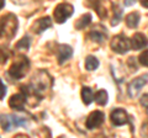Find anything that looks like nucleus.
<instances>
[{"instance_id":"nucleus-18","label":"nucleus","mask_w":148,"mask_h":138,"mask_svg":"<svg viewBox=\"0 0 148 138\" xmlns=\"http://www.w3.org/2000/svg\"><path fill=\"white\" fill-rule=\"evenodd\" d=\"M98 67H99V61H98V58H96L95 56H88L85 58V68H86V70L92 72V70H95V69H98Z\"/></svg>"},{"instance_id":"nucleus-20","label":"nucleus","mask_w":148,"mask_h":138,"mask_svg":"<svg viewBox=\"0 0 148 138\" xmlns=\"http://www.w3.org/2000/svg\"><path fill=\"white\" fill-rule=\"evenodd\" d=\"M92 8H94L95 10H98L96 12L99 14L100 19H105V17H106V15H108V14H106L105 8H104L103 5H101V3H100V1H96V3H94V4H92Z\"/></svg>"},{"instance_id":"nucleus-11","label":"nucleus","mask_w":148,"mask_h":138,"mask_svg":"<svg viewBox=\"0 0 148 138\" xmlns=\"http://www.w3.org/2000/svg\"><path fill=\"white\" fill-rule=\"evenodd\" d=\"M131 41V48L133 49H142V48H145L148 46V40L147 37L143 33H141V32H137V33L133 35V37L130 40Z\"/></svg>"},{"instance_id":"nucleus-4","label":"nucleus","mask_w":148,"mask_h":138,"mask_svg":"<svg viewBox=\"0 0 148 138\" xmlns=\"http://www.w3.org/2000/svg\"><path fill=\"white\" fill-rule=\"evenodd\" d=\"M74 12V6L69 3H61L56 6L54 11H53V16H54V21L57 24H63L66 22L68 17L72 16V14Z\"/></svg>"},{"instance_id":"nucleus-8","label":"nucleus","mask_w":148,"mask_h":138,"mask_svg":"<svg viewBox=\"0 0 148 138\" xmlns=\"http://www.w3.org/2000/svg\"><path fill=\"white\" fill-rule=\"evenodd\" d=\"M110 120H111V123H112L114 126L126 125V123L130 121L128 115L123 109H115L110 115Z\"/></svg>"},{"instance_id":"nucleus-16","label":"nucleus","mask_w":148,"mask_h":138,"mask_svg":"<svg viewBox=\"0 0 148 138\" xmlns=\"http://www.w3.org/2000/svg\"><path fill=\"white\" fill-rule=\"evenodd\" d=\"M91 22V14H84L82 17H79V19L77 20L75 22V29L77 30H83V29H85V27L89 25Z\"/></svg>"},{"instance_id":"nucleus-1","label":"nucleus","mask_w":148,"mask_h":138,"mask_svg":"<svg viewBox=\"0 0 148 138\" xmlns=\"http://www.w3.org/2000/svg\"><path fill=\"white\" fill-rule=\"evenodd\" d=\"M17 30V17L12 14L0 19V38H12Z\"/></svg>"},{"instance_id":"nucleus-22","label":"nucleus","mask_w":148,"mask_h":138,"mask_svg":"<svg viewBox=\"0 0 148 138\" xmlns=\"http://www.w3.org/2000/svg\"><path fill=\"white\" fill-rule=\"evenodd\" d=\"M138 61H140V63L142 64L143 67H147L148 68V49L147 51H143V52L140 54V57H138Z\"/></svg>"},{"instance_id":"nucleus-13","label":"nucleus","mask_w":148,"mask_h":138,"mask_svg":"<svg viewBox=\"0 0 148 138\" xmlns=\"http://www.w3.org/2000/svg\"><path fill=\"white\" fill-rule=\"evenodd\" d=\"M25 96L22 94H15L12 95L10 100H9V106L14 110H17V111H22L24 110V106H25Z\"/></svg>"},{"instance_id":"nucleus-10","label":"nucleus","mask_w":148,"mask_h":138,"mask_svg":"<svg viewBox=\"0 0 148 138\" xmlns=\"http://www.w3.org/2000/svg\"><path fill=\"white\" fill-rule=\"evenodd\" d=\"M57 61L59 64H63L66 61H68L69 58L73 56V48L68 44H59L57 48Z\"/></svg>"},{"instance_id":"nucleus-17","label":"nucleus","mask_w":148,"mask_h":138,"mask_svg":"<svg viewBox=\"0 0 148 138\" xmlns=\"http://www.w3.org/2000/svg\"><path fill=\"white\" fill-rule=\"evenodd\" d=\"M82 99H83V102L85 105H90L94 100V93L90 88L88 86H83L82 88Z\"/></svg>"},{"instance_id":"nucleus-14","label":"nucleus","mask_w":148,"mask_h":138,"mask_svg":"<svg viewBox=\"0 0 148 138\" xmlns=\"http://www.w3.org/2000/svg\"><path fill=\"white\" fill-rule=\"evenodd\" d=\"M140 20H141V15L137 11L130 12L128 15L125 17V22H126L127 27H130V29H136L138 24H140Z\"/></svg>"},{"instance_id":"nucleus-19","label":"nucleus","mask_w":148,"mask_h":138,"mask_svg":"<svg viewBox=\"0 0 148 138\" xmlns=\"http://www.w3.org/2000/svg\"><path fill=\"white\" fill-rule=\"evenodd\" d=\"M112 8H114V14H115V16H114L112 21H111V25H112V26H116V25H119V22L121 21V17H122V8L120 6L119 4H114Z\"/></svg>"},{"instance_id":"nucleus-9","label":"nucleus","mask_w":148,"mask_h":138,"mask_svg":"<svg viewBox=\"0 0 148 138\" xmlns=\"http://www.w3.org/2000/svg\"><path fill=\"white\" fill-rule=\"evenodd\" d=\"M89 37L96 43H103L108 38V30L103 25H96L89 32Z\"/></svg>"},{"instance_id":"nucleus-3","label":"nucleus","mask_w":148,"mask_h":138,"mask_svg":"<svg viewBox=\"0 0 148 138\" xmlns=\"http://www.w3.org/2000/svg\"><path fill=\"white\" fill-rule=\"evenodd\" d=\"M26 122L25 117H18L16 115H0V126L6 132L11 131L14 127L26 126Z\"/></svg>"},{"instance_id":"nucleus-24","label":"nucleus","mask_w":148,"mask_h":138,"mask_svg":"<svg viewBox=\"0 0 148 138\" xmlns=\"http://www.w3.org/2000/svg\"><path fill=\"white\" fill-rule=\"evenodd\" d=\"M141 105H142V106H145V107H147V109H148V94L143 95L142 98H141Z\"/></svg>"},{"instance_id":"nucleus-21","label":"nucleus","mask_w":148,"mask_h":138,"mask_svg":"<svg viewBox=\"0 0 148 138\" xmlns=\"http://www.w3.org/2000/svg\"><path fill=\"white\" fill-rule=\"evenodd\" d=\"M29 47H30V38H29V36L22 37L17 42V44H16V48H18V49H29Z\"/></svg>"},{"instance_id":"nucleus-5","label":"nucleus","mask_w":148,"mask_h":138,"mask_svg":"<svg viewBox=\"0 0 148 138\" xmlns=\"http://www.w3.org/2000/svg\"><path fill=\"white\" fill-rule=\"evenodd\" d=\"M111 49L119 54H123L131 49V41H130L125 35L115 36L111 41Z\"/></svg>"},{"instance_id":"nucleus-28","label":"nucleus","mask_w":148,"mask_h":138,"mask_svg":"<svg viewBox=\"0 0 148 138\" xmlns=\"http://www.w3.org/2000/svg\"><path fill=\"white\" fill-rule=\"evenodd\" d=\"M4 5H5V3H4V1H0V9H3Z\"/></svg>"},{"instance_id":"nucleus-26","label":"nucleus","mask_w":148,"mask_h":138,"mask_svg":"<svg viewBox=\"0 0 148 138\" xmlns=\"http://www.w3.org/2000/svg\"><path fill=\"white\" fill-rule=\"evenodd\" d=\"M141 5L143 8H147L148 9V0H146V1H141Z\"/></svg>"},{"instance_id":"nucleus-2","label":"nucleus","mask_w":148,"mask_h":138,"mask_svg":"<svg viewBox=\"0 0 148 138\" xmlns=\"http://www.w3.org/2000/svg\"><path fill=\"white\" fill-rule=\"evenodd\" d=\"M29 69H30L29 58L21 54V56L16 57V59L11 64L10 69H9V74H10L14 79H22V78L26 75Z\"/></svg>"},{"instance_id":"nucleus-12","label":"nucleus","mask_w":148,"mask_h":138,"mask_svg":"<svg viewBox=\"0 0 148 138\" xmlns=\"http://www.w3.org/2000/svg\"><path fill=\"white\" fill-rule=\"evenodd\" d=\"M52 26V21L48 16H45V17H41L37 21H35V24L32 25V31L35 33H42L43 31H46L47 29Z\"/></svg>"},{"instance_id":"nucleus-23","label":"nucleus","mask_w":148,"mask_h":138,"mask_svg":"<svg viewBox=\"0 0 148 138\" xmlns=\"http://www.w3.org/2000/svg\"><path fill=\"white\" fill-rule=\"evenodd\" d=\"M5 94H6V86L1 81V79H0V100H1L4 96H5Z\"/></svg>"},{"instance_id":"nucleus-25","label":"nucleus","mask_w":148,"mask_h":138,"mask_svg":"<svg viewBox=\"0 0 148 138\" xmlns=\"http://www.w3.org/2000/svg\"><path fill=\"white\" fill-rule=\"evenodd\" d=\"M14 138H30L29 136H26V135H22V133H20V135H16Z\"/></svg>"},{"instance_id":"nucleus-7","label":"nucleus","mask_w":148,"mask_h":138,"mask_svg":"<svg viewBox=\"0 0 148 138\" xmlns=\"http://www.w3.org/2000/svg\"><path fill=\"white\" fill-rule=\"evenodd\" d=\"M104 120H105V115L103 111H92L90 112V115L88 116L86 118V122H85V126L88 130H94V128H98L104 123Z\"/></svg>"},{"instance_id":"nucleus-15","label":"nucleus","mask_w":148,"mask_h":138,"mask_svg":"<svg viewBox=\"0 0 148 138\" xmlns=\"http://www.w3.org/2000/svg\"><path fill=\"white\" fill-rule=\"evenodd\" d=\"M94 99H95V102L98 105H100V106H105V105L108 104V100H109V94H108L106 90L101 89V90L95 93Z\"/></svg>"},{"instance_id":"nucleus-29","label":"nucleus","mask_w":148,"mask_h":138,"mask_svg":"<svg viewBox=\"0 0 148 138\" xmlns=\"http://www.w3.org/2000/svg\"><path fill=\"white\" fill-rule=\"evenodd\" d=\"M58 138H66V137H63V136H61V137H58Z\"/></svg>"},{"instance_id":"nucleus-27","label":"nucleus","mask_w":148,"mask_h":138,"mask_svg":"<svg viewBox=\"0 0 148 138\" xmlns=\"http://www.w3.org/2000/svg\"><path fill=\"white\" fill-rule=\"evenodd\" d=\"M133 3H135V1H133ZM133 3H132V1H126V3H125V5H127V6H128V5H132Z\"/></svg>"},{"instance_id":"nucleus-6","label":"nucleus","mask_w":148,"mask_h":138,"mask_svg":"<svg viewBox=\"0 0 148 138\" xmlns=\"http://www.w3.org/2000/svg\"><path fill=\"white\" fill-rule=\"evenodd\" d=\"M147 83H148V74L141 75V77L136 78V79H133L128 84V88H127L128 96H130V98H136Z\"/></svg>"}]
</instances>
